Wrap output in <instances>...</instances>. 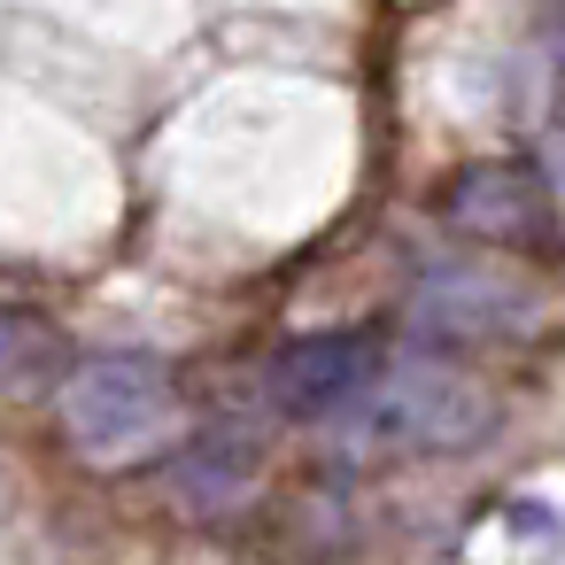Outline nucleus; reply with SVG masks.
Wrapping results in <instances>:
<instances>
[{
    "label": "nucleus",
    "instance_id": "f257e3e1",
    "mask_svg": "<svg viewBox=\"0 0 565 565\" xmlns=\"http://www.w3.org/2000/svg\"><path fill=\"white\" fill-rule=\"evenodd\" d=\"M179 426H186L179 380H171V364H156L140 349L86 356L63 380V441L102 472H132L148 457H163L179 441Z\"/></svg>",
    "mask_w": 565,
    "mask_h": 565
},
{
    "label": "nucleus",
    "instance_id": "f03ea898",
    "mask_svg": "<svg viewBox=\"0 0 565 565\" xmlns=\"http://www.w3.org/2000/svg\"><path fill=\"white\" fill-rule=\"evenodd\" d=\"M488 411H495V403H488V387H480L465 364L418 349V356H403V364H387V372H372V380L356 387L349 434H356L364 449H387V457H426V449H465V441H480V434H488Z\"/></svg>",
    "mask_w": 565,
    "mask_h": 565
},
{
    "label": "nucleus",
    "instance_id": "7ed1b4c3",
    "mask_svg": "<svg viewBox=\"0 0 565 565\" xmlns=\"http://www.w3.org/2000/svg\"><path fill=\"white\" fill-rule=\"evenodd\" d=\"M256 488H264V441H256V426H241V418L202 426V434L171 457V472H163L171 511H179V519H202V526L248 511Z\"/></svg>",
    "mask_w": 565,
    "mask_h": 565
},
{
    "label": "nucleus",
    "instance_id": "20e7f679",
    "mask_svg": "<svg viewBox=\"0 0 565 565\" xmlns=\"http://www.w3.org/2000/svg\"><path fill=\"white\" fill-rule=\"evenodd\" d=\"M380 372V333L364 326H333V333H302L271 356V403L295 418H333L356 403V387Z\"/></svg>",
    "mask_w": 565,
    "mask_h": 565
},
{
    "label": "nucleus",
    "instance_id": "39448f33",
    "mask_svg": "<svg viewBox=\"0 0 565 565\" xmlns=\"http://www.w3.org/2000/svg\"><path fill=\"white\" fill-rule=\"evenodd\" d=\"M449 225L488 241V248H526V256H550L557 225H550V186L519 163H472L457 186H449Z\"/></svg>",
    "mask_w": 565,
    "mask_h": 565
},
{
    "label": "nucleus",
    "instance_id": "423d86ee",
    "mask_svg": "<svg viewBox=\"0 0 565 565\" xmlns=\"http://www.w3.org/2000/svg\"><path fill=\"white\" fill-rule=\"evenodd\" d=\"M542 302L495 271H441L418 287V333L426 341H503V333H534Z\"/></svg>",
    "mask_w": 565,
    "mask_h": 565
},
{
    "label": "nucleus",
    "instance_id": "0eeeda50",
    "mask_svg": "<svg viewBox=\"0 0 565 565\" xmlns=\"http://www.w3.org/2000/svg\"><path fill=\"white\" fill-rule=\"evenodd\" d=\"M47 364H63V341L24 310H0V387H32Z\"/></svg>",
    "mask_w": 565,
    "mask_h": 565
}]
</instances>
